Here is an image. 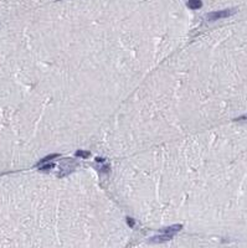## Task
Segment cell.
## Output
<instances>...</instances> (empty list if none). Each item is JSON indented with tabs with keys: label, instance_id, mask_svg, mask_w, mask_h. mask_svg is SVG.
Segmentation results:
<instances>
[{
	"label": "cell",
	"instance_id": "cell-8",
	"mask_svg": "<svg viewBox=\"0 0 247 248\" xmlns=\"http://www.w3.org/2000/svg\"><path fill=\"white\" fill-rule=\"evenodd\" d=\"M236 120H246V122H247V114H246V115H242V117H240V118H237Z\"/></svg>",
	"mask_w": 247,
	"mask_h": 248
},
{
	"label": "cell",
	"instance_id": "cell-3",
	"mask_svg": "<svg viewBox=\"0 0 247 248\" xmlns=\"http://www.w3.org/2000/svg\"><path fill=\"white\" fill-rule=\"evenodd\" d=\"M181 225H174V226H170V227H167L163 230V233H169V235H175L177 232H179L181 230Z\"/></svg>",
	"mask_w": 247,
	"mask_h": 248
},
{
	"label": "cell",
	"instance_id": "cell-6",
	"mask_svg": "<svg viewBox=\"0 0 247 248\" xmlns=\"http://www.w3.org/2000/svg\"><path fill=\"white\" fill-rule=\"evenodd\" d=\"M52 168H54V165H52V164H50V165L41 166V168H40V170H42V171H46V170H49V169H52Z\"/></svg>",
	"mask_w": 247,
	"mask_h": 248
},
{
	"label": "cell",
	"instance_id": "cell-4",
	"mask_svg": "<svg viewBox=\"0 0 247 248\" xmlns=\"http://www.w3.org/2000/svg\"><path fill=\"white\" fill-rule=\"evenodd\" d=\"M188 6L193 10H196V9H200L203 6V3H201V0H189Z\"/></svg>",
	"mask_w": 247,
	"mask_h": 248
},
{
	"label": "cell",
	"instance_id": "cell-7",
	"mask_svg": "<svg viewBox=\"0 0 247 248\" xmlns=\"http://www.w3.org/2000/svg\"><path fill=\"white\" fill-rule=\"evenodd\" d=\"M127 222H128V225H129L131 227H133V226H134V222H133V220H132L131 217H128V218H127Z\"/></svg>",
	"mask_w": 247,
	"mask_h": 248
},
{
	"label": "cell",
	"instance_id": "cell-9",
	"mask_svg": "<svg viewBox=\"0 0 247 248\" xmlns=\"http://www.w3.org/2000/svg\"><path fill=\"white\" fill-rule=\"evenodd\" d=\"M77 155H81V156H88V153H82V151H78Z\"/></svg>",
	"mask_w": 247,
	"mask_h": 248
},
{
	"label": "cell",
	"instance_id": "cell-1",
	"mask_svg": "<svg viewBox=\"0 0 247 248\" xmlns=\"http://www.w3.org/2000/svg\"><path fill=\"white\" fill-rule=\"evenodd\" d=\"M236 13V9H226V10H220V11H214L208 15V20L209 21H216L219 19H224V18H229L231 15H234Z\"/></svg>",
	"mask_w": 247,
	"mask_h": 248
},
{
	"label": "cell",
	"instance_id": "cell-2",
	"mask_svg": "<svg viewBox=\"0 0 247 248\" xmlns=\"http://www.w3.org/2000/svg\"><path fill=\"white\" fill-rule=\"evenodd\" d=\"M174 235H169V233H163V235H159L157 237H153L152 238V242H165V241H169L173 238Z\"/></svg>",
	"mask_w": 247,
	"mask_h": 248
},
{
	"label": "cell",
	"instance_id": "cell-5",
	"mask_svg": "<svg viewBox=\"0 0 247 248\" xmlns=\"http://www.w3.org/2000/svg\"><path fill=\"white\" fill-rule=\"evenodd\" d=\"M57 156H59L57 154H51V155H49V156H46V158H44V159H42V160H41V161L39 163V165H40V164H44V163H47V161H50L51 159H56Z\"/></svg>",
	"mask_w": 247,
	"mask_h": 248
}]
</instances>
